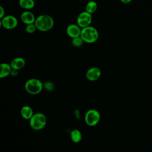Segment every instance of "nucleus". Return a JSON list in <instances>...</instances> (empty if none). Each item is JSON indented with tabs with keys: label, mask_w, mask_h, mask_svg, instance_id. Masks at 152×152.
<instances>
[{
	"label": "nucleus",
	"mask_w": 152,
	"mask_h": 152,
	"mask_svg": "<svg viewBox=\"0 0 152 152\" xmlns=\"http://www.w3.org/2000/svg\"><path fill=\"white\" fill-rule=\"evenodd\" d=\"M34 24L38 30L48 31L50 30L54 26L53 18L47 14H41L36 18Z\"/></svg>",
	"instance_id": "f257e3e1"
},
{
	"label": "nucleus",
	"mask_w": 152,
	"mask_h": 152,
	"mask_svg": "<svg viewBox=\"0 0 152 152\" xmlns=\"http://www.w3.org/2000/svg\"><path fill=\"white\" fill-rule=\"evenodd\" d=\"M80 37L84 42L87 43H94L99 39V34L97 30L91 26L81 28Z\"/></svg>",
	"instance_id": "f03ea898"
},
{
	"label": "nucleus",
	"mask_w": 152,
	"mask_h": 152,
	"mask_svg": "<svg viewBox=\"0 0 152 152\" xmlns=\"http://www.w3.org/2000/svg\"><path fill=\"white\" fill-rule=\"evenodd\" d=\"M47 124V118L43 113H35L29 120V124L31 128L34 131L43 129Z\"/></svg>",
	"instance_id": "7ed1b4c3"
},
{
	"label": "nucleus",
	"mask_w": 152,
	"mask_h": 152,
	"mask_svg": "<svg viewBox=\"0 0 152 152\" xmlns=\"http://www.w3.org/2000/svg\"><path fill=\"white\" fill-rule=\"evenodd\" d=\"M43 83L37 78H30L24 84L26 91L30 94L36 95L41 93L43 88Z\"/></svg>",
	"instance_id": "20e7f679"
},
{
	"label": "nucleus",
	"mask_w": 152,
	"mask_h": 152,
	"mask_svg": "<svg viewBox=\"0 0 152 152\" xmlns=\"http://www.w3.org/2000/svg\"><path fill=\"white\" fill-rule=\"evenodd\" d=\"M100 113L97 110L91 109L86 112L84 121L88 126H94L100 122Z\"/></svg>",
	"instance_id": "39448f33"
},
{
	"label": "nucleus",
	"mask_w": 152,
	"mask_h": 152,
	"mask_svg": "<svg viewBox=\"0 0 152 152\" xmlns=\"http://www.w3.org/2000/svg\"><path fill=\"white\" fill-rule=\"evenodd\" d=\"M18 24L17 18L12 15H5L1 18V25L7 30H12L15 28Z\"/></svg>",
	"instance_id": "423d86ee"
},
{
	"label": "nucleus",
	"mask_w": 152,
	"mask_h": 152,
	"mask_svg": "<svg viewBox=\"0 0 152 152\" xmlns=\"http://www.w3.org/2000/svg\"><path fill=\"white\" fill-rule=\"evenodd\" d=\"M91 14L87 12L86 11L81 12L77 17V24L81 28L90 26L92 22Z\"/></svg>",
	"instance_id": "0eeeda50"
},
{
	"label": "nucleus",
	"mask_w": 152,
	"mask_h": 152,
	"mask_svg": "<svg viewBox=\"0 0 152 152\" xmlns=\"http://www.w3.org/2000/svg\"><path fill=\"white\" fill-rule=\"evenodd\" d=\"M102 71L98 67L93 66L89 68L86 74V78L90 81H97L101 76Z\"/></svg>",
	"instance_id": "6e6552de"
},
{
	"label": "nucleus",
	"mask_w": 152,
	"mask_h": 152,
	"mask_svg": "<svg viewBox=\"0 0 152 152\" xmlns=\"http://www.w3.org/2000/svg\"><path fill=\"white\" fill-rule=\"evenodd\" d=\"M81 28L77 24H71L66 27V34L71 38H75L80 36Z\"/></svg>",
	"instance_id": "1a4fd4ad"
},
{
	"label": "nucleus",
	"mask_w": 152,
	"mask_h": 152,
	"mask_svg": "<svg viewBox=\"0 0 152 152\" xmlns=\"http://www.w3.org/2000/svg\"><path fill=\"white\" fill-rule=\"evenodd\" d=\"M21 21L26 25L34 23L36 17L34 14L29 11H25L23 12L20 16Z\"/></svg>",
	"instance_id": "9d476101"
},
{
	"label": "nucleus",
	"mask_w": 152,
	"mask_h": 152,
	"mask_svg": "<svg viewBox=\"0 0 152 152\" xmlns=\"http://www.w3.org/2000/svg\"><path fill=\"white\" fill-rule=\"evenodd\" d=\"M10 65L12 69L19 71L25 66L26 61L22 57H16L11 61Z\"/></svg>",
	"instance_id": "9b49d317"
},
{
	"label": "nucleus",
	"mask_w": 152,
	"mask_h": 152,
	"mask_svg": "<svg viewBox=\"0 0 152 152\" xmlns=\"http://www.w3.org/2000/svg\"><path fill=\"white\" fill-rule=\"evenodd\" d=\"M34 113L33 109L28 105L23 106L20 110V114L21 117L26 120L29 121L33 116Z\"/></svg>",
	"instance_id": "f8f14e48"
},
{
	"label": "nucleus",
	"mask_w": 152,
	"mask_h": 152,
	"mask_svg": "<svg viewBox=\"0 0 152 152\" xmlns=\"http://www.w3.org/2000/svg\"><path fill=\"white\" fill-rule=\"evenodd\" d=\"M12 69V68L10 64L8 63H2L0 65V78H4L11 75Z\"/></svg>",
	"instance_id": "ddd939ff"
},
{
	"label": "nucleus",
	"mask_w": 152,
	"mask_h": 152,
	"mask_svg": "<svg viewBox=\"0 0 152 152\" xmlns=\"http://www.w3.org/2000/svg\"><path fill=\"white\" fill-rule=\"evenodd\" d=\"M70 138L72 141L74 143L80 142L83 138L81 132L77 129H73L70 132Z\"/></svg>",
	"instance_id": "4468645a"
},
{
	"label": "nucleus",
	"mask_w": 152,
	"mask_h": 152,
	"mask_svg": "<svg viewBox=\"0 0 152 152\" xmlns=\"http://www.w3.org/2000/svg\"><path fill=\"white\" fill-rule=\"evenodd\" d=\"M18 4L20 7L27 10L33 8L35 5L34 0H19Z\"/></svg>",
	"instance_id": "2eb2a0df"
},
{
	"label": "nucleus",
	"mask_w": 152,
	"mask_h": 152,
	"mask_svg": "<svg viewBox=\"0 0 152 152\" xmlns=\"http://www.w3.org/2000/svg\"><path fill=\"white\" fill-rule=\"evenodd\" d=\"M97 9V4L94 1H90L86 5V11L90 14H93Z\"/></svg>",
	"instance_id": "dca6fc26"
},
{
	"label": "nucleus",
	"mask_w": 152,
	"mask_h": 152,
	"mask_svg": "<svg viewBox=\"0 0 152 152\" xmlns=\"http://www.w3.org/2000/svg\"><path fill=\"white\" fill-rule=\"evenodd\" d=\"M83 42H84V41L80 36H78V37H77L75 38H72L71 40L72 45L75 48H79V47L81 46L83 44Z\"/></svg>",
	"instance_id": "f3484780"
},
{
	"label": "nucleus",
	"mask_w": 152,
	"mask_h": 152,
	"mask_svg": "<svg viewBox=\"0 0 152 152\" xmlns=\"http://www.w3.org/2000/svg\"><path fill=\"white\" fill-rule=\"evenodd\" d=\"M36 30H37V28L34 23H32V24L26 25V31L27 33H29V34L33 33L36 31Z\"/></svg>",
	"instance_id": "a211bd4d"
},
{
	"label": "nucleus",
	"mask_w": 152,
	"mask_h": 152,
	"mask_svg": "<svg viewBox=\"0 0 152 152\" xmlns=\"http://www.w3.org/2000/svg\"><path fill=\"white\" fill-rule=\"evenodd\" d=\"M43 87L48 91H52L54 88V86L52 82L47 81L43 84Z\"/></svg>",
	"instance_id": "6ab92c4d"
},
{
	"label": "nucleus",
	"mask_w": 152,
	"mask_h": 152,
	"mask_svg": "<svg viewBox=\"0 0 152 152\" xmlns=\"http://www.w3.org/2000/svg\"><path fill=\"white\" fill-rule=\"evenodd\" d=\"M5 16V10L3 7L0 6V18H2Z\"/></svg>",
	"instance_id": "aec40b11"
},
{
	"label": "nucleus",
	"mask_w": 152,
	"mask_h": 152,
	"mask_svg": "<svg viewBox=\"0 0 152 152\" xmlns=\"http://www.w3.org/2000/svg\"><path fill=\"white\" fill-rule=\"evenodd\" d=\"M18 74V70L14 69H12V71L11 72V75H12V77H16L17 76Z\"/></svg>",
	"instance_id": "412c9836"
},
{
	"label": "nucleus",
	"mask_w": 152,
	"mask_h": 152,
	"mask_svg": "<svg viewBox=\"0 0 152 152\" xmlns=\"http://www.w3.org/2000/svg\"><path fill=\"white\" fill-rule=\"evenodd\" d=\"M121 2L124 4H129L132 0H120Z\"/></svg>",
	"instance_id": "4be33fe9"
}]
</instances>
